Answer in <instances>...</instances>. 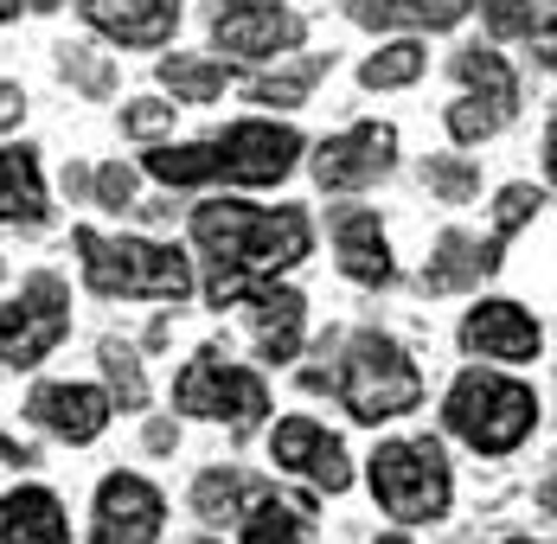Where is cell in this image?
I'll list each match as a JSON object with an SVG mask.
<instances>
[{"instance_id": "25", "label": "cell", "mask_w": 557, "mask_h": 544, "mask_svg": "<svg viewBox=\"0 0 557 544\" xmlns=\"http://www.w3.org/2000/svg\"><path fill=\"white\" fill-rule=\"evenodd\" d=\"M423 71H430L423 39H391V46H379V52L359 64V84H366V90H410Z\"/></svg>"}, {"instance_id": "2", "label": "cell", "mask_w": 557, "mask_h": 544, "mask_svg": "<svg viewBox=\"0 0 557 544\" xmlns=\"http://www.w3.org/2000/svg\"><path fill=\"white\" fill-rule=\"evenodd\" d=\"M77 257H84V282L97 295H128V301H186L193 295V257L180 244H154V237H110L77 224L71 231Z\"/></svg>"}, {"instance_id": "11", "label": "cell", "mask_w": 557, "mask_h": 544, "mask_svg": "<svg viewBox=\"0 0 557 544\" xmlns=\"http://www.w3.org/2000/svg\"><path fill=\"white\" fill-rule=\"evenodd\" d=\"M270 461L282 474H301L321 493H346L352 487V461H346V442L334 430H321L314 417H282L270 435Z\"/></svg>"}, {"instance_id": "4", "label": "cell", "mask_w": 557, "mask_h": 544, "mask_svg": "<svg viewBox=\"0 0 557 544\" xmlns=\"http://www.w3.org/2000/svg\"><path fill=\"white\" fill-rule=\"evenodd\" d=\"M327 391H339V404L352 410V423H391L410 417L423 404V372L410 366V353L391 333H352L339 372H327Z\"/></svg>"}, {"instance_id": "7", "label": "cell", "mask_w": 557, "mask_h": 544, "mask_svg": "<svg viewBox=\"0 0 557 544\" xmlns=\"http://www.w3.org/2000/svg\"><path fill=\"white\" fill-rule=\"evenodd\" d=\"M71 333V288L58 275H26L20 295L0 308V366H39L58 339Z\"/></svg>"}, {"instance_id": "10", "label": "cell", "mask_w": 557, "mask_h": 544, "mask_svg": "<svg viewBox=\"0 0 557 544\" xmlns=\"http://www.w3.org/2000/svg\"><path fill=\"white\" fill-rule=\"evenodd\" d=\"M168 499L141 474H110L90 506V544H161Z\"/></svg>"}, {"instance_id": "17", "label": "cell", "mask_w": 557, "mask_h": 544, "mask_svg": "<svg viewBox=\"0 0 557 544\" xmlns=\"http://www.w3.org/2000/svg\"><path fill=\"white\" fill-rule=\"evenodd\" d=\"M250 326H257V353L282 366V359H295V353H301L308 301H301L295 288H276V282H263V288H250Z\"/></svg>"}, {"instance_id": "19", "label": "cell", "mask_w": 557, "mask_h": 544, "mask_svg": "<svg viewBox=\"0 0 557 544\" xmlns=\"http://www.w3.org/2000/svg\"><path fill=\"white\" fill-rule=\"evenodd\" d=\"M0 224H46V173L33 148H0Z\"/></svg>"}, {"instance_id": "44", "label": "cell", "mask_w": 557, "mask_h": 544, "mask_svg": "<svg viewBox=\"0 0 557 544\" xmlns=\"http://www.w3.org/2000/svg\"><path fill=\"white\" fill-rule=\"evenodd\" d=\"M391 544H404V539H391Z\"/></svg>"}, {"instance_id": "43", "label": "cell", "mask_w": 557, "mask_h": 544, "mask_svg": "<svg viewBox=\"0 0 557 544\" xmlns=\"http://www.w3.org/2000/svg\"><path fill=\"white\" fill-rule=\"evenodd\" d=\"M506 544H545V539H506Z\"/></svg>"}, {"instance_id": "18", "label": "cell", "mask_w": 557, "mask_h": 544, "mask_svg": "<svg viewBox=\"0 0 557 544\" xmlns=\"http://www.w3.org/2000/svg\"><path fill=\"white\" fill-rule=\"evenodd\" d=\"M0 544H71V519L46 487H13L0 499Z\"/></svg>"}, {"instance_id": "8", "label": "cell", "mask_w": 557, "mask_h": 544, "mask_svg": "<svg viewBox=\"0 0 557 544\" xmlns=\"http://www.w3.org/2000/svg\"><path fill=\"white\" fill-rule=\"evenodd\" d=\"M212 154H219V180H231V186H276L301 161V135L288 122L250 115V122L224 128L219 141H212Z\"/></svg>"}, {"instance_id": "36", "label": "cell", "mask_w": 557, "mask_h": 544, "mask_svg": "<svg viewBox=\"0 0 557 544\" xmlns=\"http://www.w3.org/2000/svg\"><path fill=\"white\" fill-rule=\"evenodd\" d=\"M397 7H404V20H417L430 33H448V26H461L474 13V0H397Z\"/></svg>"}, {"instance_id": "40", "label": "cell", "mask_w": 557, "mask_h": 544, "mask_svg": "<svg viewBox=\"0 0 557 544\" xmlns=\"http://www.w3.org/2000/svg\"><path fill=\"white\" fill-rule=\"evenodd\" d=\"M173 442H180V430H173L168 417H161V423H148V448H154V455H168Z\"/></svg>"}, {"instance_id": "34", "label": "cell", "mask_w": 557, "mask_h": 544, "mask_svg": "<svg viewBox=\"0 0 557 544\" xmlns=\"http://www.w3.org/2000/svg\"><path fill=\"white\" fill-rule=\"evenodd\" d=\"M173 109L180 103H161V97H135V103H122V135H135V141H161L173 128Z\"/></svg>"}, {"instance_id": "35", "label": "cell", "mask_w": 557, "mask_h": 544, "mask_svg": "<svg viewBox=\"0 0 557 544\" xmlns=\"http://www.w3.org/2000/svg\"><path fill=\"white\" fill-rule=\"evenodd\" d=\"M90 193H97V206H103V212H128V206H135V166H97V173H90Z\"/></svg>"}, {"instance_id": "16", "label": "cell", "mask_w": 557, "mask_h": 544, "mask_svg": "<svg viewBox=\"0 0 557 544\" xmlns=\"http://www.w3.org/2000/svg\"><path fill=\"white\" fill-rule=\"evenodd\" d=\"M334 257H339V270L352 275V282H366V288H385L391 275H397L385 224H379V212H366V206L334 212Z\"/></svg>"}, {"instance_id": "27", "label": "cell", "mask_w": 557, "mask_h": 544, "mask_svg": "<svg viewBox=\"0 0 557 544\" xmlns=\"http://www.w3.org/2000/svg\"><path fill=\"white\" fill-rule=\"evenodd\" d=\"M423 186L443 206H468V199H481V166L468 161V154H430L423 161Z\"/></svg>"}, {"instance_id": "39", "label": "cell", "mask_w": 557, "mask_h": 544, "mask_svg": "<svg viewBox=\"0 0 557 544\" xmlns=\"http://www.w3.org/2000/svg\"><path fill=\"white\" fill-rule=\"evenodd\" d=\"M64 0H0V20H20V13H52Z\"/></svg>"}, {"instance_id": "20", "label": "cell", "mask_w": 557, "mask_h": 544, "mask_svg": "<svg viewBox=\"0 0 557 544\" xmlns=\"http://www.w3.org/2000/svg\"><path fill=\"white\" fill-rule=\"evenodd\" d=\"M237 519H244V544H314L308 499H276L270 487H257V499Z\"/></svg>"}, {"instance_id": "42", "label": "cell", "mask_w": 557, "mask_h": 544, "mask_svg": "<svg viewBox=\"0 0 557 544\" xmlns=\"http://www.w3.org/2000/svg\"><path fill=\"white\" fill-rule=\"evenodd\" d=\"M231 7H263V0H231Z\"/></svg>"}, {"instance_id": "28", "label": "cell", "mask_w": 557, "mask_h": 544, "mask_svg": "<svg viewBox=\"0 0 557 544\" xmlns=\"http://www.w3.org/2000/svg\"><path fill=\"white\" fill-rule=\"evenodd\" d=\"M97 359H103V379H110V404H122V410H141V404H148V379H141L135 346L103 339V346H97Z\"/></svg>"}, {"instance_id": "26", "label": "cell", "mask_w": 557, "mask_h": 544, "mask_svg": "<svg viewBox=\"0 0 557 544\" xmlns=\"http://www.w3.org/2000/svg\"><path fill=\"white\" fill-rule=\"evenodd\" d=\"M148 173L161 180V186H206V180H219V154H212V141H161V148H148Z\"/></svg>"}, {"instance_id": "38", "label": "cell", "mask_w": 557, "mask_h": 544, "mask_svg": "<svg viewBox=\"0 0 557 544\" xmlns=\"http://www.w3.org/2000/svg\"><path fill=\"white\" fill-rule=\"evenodd\" d=\"M20 115H26V90L20 84H0V135L20 128Z\"/></svg>"}, {"instance_id": "5", "label": "cell", "mask_w": 557, "mask_h": 544, "mask_svg": "<svg viewBox=\"0 0 557 544\" xmlns=\"http://www.w3.org/2000/svg\"><path fill=\"white\" fill-rule=\"evenodd\" d=\"M372 499L397 526H436L455 499V474L436 435H397L372 455Z\"/></svg>"}, {"instance_id": "9", "label": "cell", "mask_w": 557, "mask_h": 544, "mask_svg": "<svg viewBox=\"0 0 557 544\" xmlns=\"http://www.w3.org/2000/svg\"><path fill=\"white\" fill-rule=\"evenodd\" d=\"M397 166V128L391 122H352L334 141L314 148V180L321 193H366Z\"/></svg>"}, {"instance_id": "41", "label": "cell", "mask_w": 557, "mask_h": 544, "mask_svg": "<svg viewBox=\"0 0 557 544\" xmlns=\"http://www.w3.org/2000/svg\"><path fill=\"white\" fill-rule=\"evenodd\" d=\"M0 455H7V461H20V468H26V461H33V448H26V442H20V435H0Z\"/></svg>"}, {"instance_id": "29", "label": "cell", "mask_w": 557, "mask_h": 544, "mask_svg": "<svg viewBox=\"0 0 557 544\" xmlns=\"http://www.w3.org/2000/svg\"><path fill=\"white\" fill-rule=\"evenodd\" d=\"M58 77H64V84H77L84 97H110V90H115L110 52H90V46H58Z\"/></svg>"}, {"instance_id": "3", "label": "cell", "mask_w": 557, "mask_h": 544, "mask_svg": "<svg viewBox=\"0 0 557 544\" xmlns=\"http://www.w3.org/2000/svg\"><path fill=\"white\" fill-rule=\"evenodd\" d=\"M448 435H461L474 455H512L525 435L539 430V391L506 372H461L443 397Z\"/></svg>"}, {"instance_id": "24", "label": "cell", "mask_w": 557, "mask_h": 544, "mask_svg": "<svg viewBox=\"0 0 557 544\" xmlns=\"http://www.w3.org/2000/svg\"><path fill=\"white\" fill-rule=\"evenodd\" d=\"M250 499H257V481H250L244 468H206V474L193 481V512H199L206 526H224V519H237Z\"/></svg>"}, {"instance_id": "33", "label": "cell", "mask_w": 557, "mask_h": 544, "mask_svg": "<svg viewBox=\"0 0 557 544\" xmlns=\"http://www.w3.org/2000/svg\"><path fill=\"white\" fill-rule=\"evenodd\" d=\"M474 7L487 13V33L494 39H532L545 26V7L539 0H474Z\"/></svg>"}, {"instance_id": "30", "label": "cell", "mask_w": 557, "mask_h": 544, "mask_svg": "<svg viewBox=\"0 0 557 544\" xmlns=\"http://www.w3.org/2000/svg\"><path fill=\"white\" fill-rule=\"evenodd\" d=\"M327 71V58H301L295 71H276V77H263V84H250V97L257 103H270V109H295V103H308V90H314V77Z\"/></svg>"}, {"instance_id": "32", "label": "cell", "mask_w": 557, "mask_h": 544, "mask_svg": "<svg viewBox=\"0 0 557 544\" xmlns=\"http://www.w3.org/2000/svg\"><path fill=\"white\" fill-rule=\"evenodd\" d=\"M545 212V186H506L500 193V206H494V250H506V237H519L532 218Z\"/></svg>"}, {"instance_id": "14", "label": "cell", "mask_w": 557, "mask_h": 544, "mask_svg": "<svg viewBox=\"0 0 557 544\" xmlns=\"http://www.w3.org/2000/svg\"><path fill=\"white\" fill-rule=\"evenodd\" d=\"M77 13L122 52H161L180 33V0H77Z\"/></svg>"}, {"instance_id": "6", "label": "cell", "mask_w": 557, "mask_h": 544, "mask_svg": "<svg viewBox=\"0 0 557 544\" xmlns=\"http://www.w3.org/2000/svg\"><path fill=\"white\" fill-rule=\"evenodd\" d=\"M173 404H180L186 417L224 423L231 435H250L270 417V384L257 379L250 366H231L219 346H206V353L186 359V372L173 384Z\"/></svg>"}, {"instance_id": "15", "label": "cell", "mask_w": 557, "mask_h": 544, "mask_svg": "<svg viewBox=\"0 0 557 544\" xmlns=\"http://www.w3.org/2000/svg\"><path fill=\"white\" fill-rule=\"evenodd\" d=\"M26 417L39 430H52L58 442H97L110 430L115 404H110V391H97V384H39L26 397Z\"/></svg>"}, {"instance_id": "37", "label": "cell", "mask_w": 557, "mask_h": 544, "mask_svg": "<svg viewBox=\"0 0 557 544\" xmlns=\"http://www.w3.org/2000/svg\"><path fill=\"white\" fill-rule=\"evenodd\" d=\"M346 20H352V26L385 33V26H397V20H404V7H397V0H346Z\"/></svg>"}, {"instance_id": "22", "label": "cell", "mask_w": 557, "mask_h": 544, "mask_svg": "<svg viewBox=\"0 0 557 544\" xmlns=\"http://www.w3.org/2000/svg\"><path fill=\"white\" fill-rule=\"evenodd\" d=\"M481 244H468L461 231H443L436 237V257L423 263V288L430 295H461V288H474L481 282Z\"/></svg>"}, {"instance_id": "12", "label": "cell", "mask_w": 557, "mask_h": 544, "mask_svg": "<svg viewBox=\"0 0 557 544\" xmlns=\"http://www.w3.org/2000/svg\"><path fill=\"white\" fill-rule=\"evenodd\" d=\"M301 13H288L276 0H263V7H224L219 20H212V46L224 58H244V64H270V58L295 52L301 46Z\"/></svg>"}, {"instance_id": "13", "label": "cell", "mask_w": 557, "mask_h": 544, "mask_svg": "<svg viewBox=\"0 0 557 544\" xmlns=\"http://www.w3.org/2000/svg\"><path fill=\"white\" fill-rule=\"evenodd\" d=\"M461 346L474 353V359H494V366H532L539 353H545V326L532 321V308H519V301H481V308H468V321H461Z\"/></svg>"}, {"instance_id": "23", "label": "cell", "mask_w": 557, "mask_h": 544, "mask_svg": "<svg viewBox=\"0 0 557 544\" xmlns=\"http://www.w3.org/2000/svg\"><path fill=\"white\" fill-rule=\"evenodd\" d=\"M161 84L173 90V103H219L231 71L219 58H199V52H168L161 58Z\"/></svg>"}, {"instance_id": "31", "label": "cell", "mask_w": 557, "mask_h": 544, "mask_svg": "<svg viewBox=\"0 0 557 544\" xmlns=\"http://www.w3.org/2000/svg\"><path fill=\"white\" fill-rule=\"evenodd\" d=\"M448 141H461V148H481V141H494L506 128V115L494 103H481V97H461V103H448Z\"/></svg>"}, {"instance_id": "21", "label": "cell", "mask_w": 557, "mask_h": 544, "mask_svg": "<svg viewBox=\"0 0 557 544\" xmlns=\"http://www.w3.org/2000/svg\"><path fill=\"white\" fill-rule=\"evenodd\" d=\"M455 77L468 84V97L494 103L500 115L519 109V77H512V64H506L494 46H461V52H455Z\"/></svg>"}, {"instance_id": "1", "label": "cell", "mask_w": 557, "mask_h": 544, "mask_svg": "<svg viewBox=\"0 0 557 544\" xmlns=\"http://www.w3.org/2000/svg\"><path fill=\"white\" fill-rule=\"evenodd\" d=\"M193 244L212 257L206 275V301L237 308L250 301V288L288 275L314 250V218L301 206H244V199H206L193 206Z\"/></svg>"}]
</instances>
